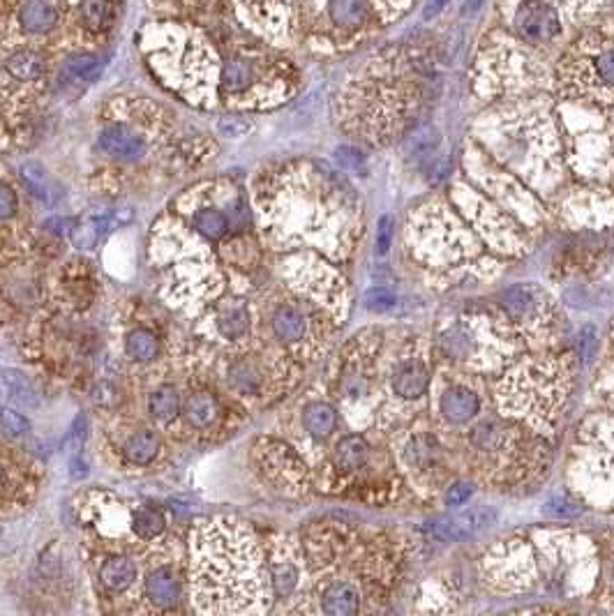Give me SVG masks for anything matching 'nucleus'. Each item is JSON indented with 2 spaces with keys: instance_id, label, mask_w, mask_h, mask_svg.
<instances>
[{
  "instance_id": "obj_1",
  "label": "nucleus",
  "mask_w": 614,
  "mask_h": 616,
  "mask_svg": "<svg viewBox=\"0 0 614 616\" xmlns=\"http://www.w3.org/2000/svg\"><path fill=\"white\" fill-rule=\"evenodd\" d=\"M430 42H400L381 49L354 72L340 93L344 130L372 146L409 134L428 102L434 70Z\"/></svg>"
},
{
  "instance_id": "obj_2",
  "label": "nucleus",
  "mask_w": 614,
  "mask_h": 616,
  "mask_svg": "<svg viewBox=\"0 0 614 616\" xmlns=\"http://www.w3.org/2000/svg\"><path fill=\"white\" fill-rule=\"evenodd\" d=\"M474 141L515 178L550 190L564 169V141L548 93L499 100L476 120Z\"/></svg>"
},
{
  "instance_id": "obj_3",
  "label": "nucleus",
  "mask_w": 614,
  "mask_h": 616,
  "mask_svg": "<svg viewBox=\"0 0 614 616\" xmlns=\"http://www.w3.org/2000/svg\"><path fill=\"white\" fill-rule=\"evenodd\" d=\"M268 575L250 533L227 520L206 522L194 533L192 587L204 612H259L268 598Z\"/></svg>"
},
{
  "instance_id": "obj_4",
  "label": "nucleus",
  "mask_w": 614,
  "mask_h": 616,
  "mask_svg": "<svg viewBox=\"0 0 614 616\" xmlns=\"http://www.w3.org/2000/svg\"><path fill=\"white\" fill-rule=\"evenodd\" d=\"M471 88L490 102L552 93L554 58L499 26L483 37L476 51L471 63Z\"/></svg>"
},
{
  "instance_id": "obj_5",
  "label": "nucleus",
  "mask_w": 614,
  "mask_h": 616,
  "mask_svg": "<svg viewBox=\"0 0 614 616\" xmlns=\"http://www.w3.org/2000/svg\"><path fill=\"white\" fill-rule=\"evenodd\" d=\"M416 0H303L307 42L328 51H351L400 21Z\"/></svg>"
},
{
  "instance_id": "obj_6",
  "label": "nucleus",
  "mask_w": 614,
  "mask_h": 616,
  "mask_svg": "<svg viewBox=\"0 0 614 616\" xmlns=\"http://www.w3.org/2000/svg\"><path fill=\"white\" fill-rule=\"evenodd\" d=\"M608 0H499L501 28L557 60L582 28L601 19Z\"/></svg>"
},
{
  "instance_id": "obj_7",
  "label": "nucleus",
  "mask_w": 614,
  "mask_h": 616,
  "mask_svg": "<svg viewBox=\"0 0 614 616\" xmlns=\"http://www.w3.org/2000/svg\"><path fill=\"white\" fill-rule=\"evenodd\" d=\"M568 395V372L561 360H524L497 388L499 409L531 430L550 432L561 416Z\"/></svg>"
},
{
  "instance_id": "obj_8",
  "label": "nucleus",
  "mask_w": 614,
  "mask_h": 616,
  "mask_svg": "<svg viewBox=\"0 0 614 616\" xmlns=\"http://www.w3.org/2000/svg\"><path fill=\"white\" fill-rule=\"evenodd\" d=\"M554 109L564 141V157L584 176H610L614 171V123L610 111L568 100H559Z\"/></svg>"
},
{
  "instance_id": "obj_9",
  "label": "nucleus",
  "mask_w": 614,
  "mask_h": 616,
  "mask_svg": "<svg viewBox=\"0 0 614 616\" xmlns=\"http://www.w3.org/2000/svg\"><path fill=\"white\" fill-rule=\"evenodd\" d=\"M439 351L451 363L467 370H497L515 353V342L506 328L492 317H462L439 335Z\"/></svg>"
},
{
  "instance_id": "obj_10",
  "label": "nucleus",
  "mask_w": 614,
  "mask_h": 616,
  "mask_svg": "<svg viewBox=\"0 0 614 616\" xmlns=\"http://www.w3.org/2000/svg\"><path fill=\"white\" fill-rule=\"evenodd\" d=\"M409 243L416 257L428 266H453L474 257L478 250L471 231L451 208L441 204L418 208V213L409 217Z\"/></svg>"
},
{
  "instance_id": "obj_11",
  "label": "nucleus",
  "mask_w": 614,
  "mask_h": 616,
  "mask_svg": "<svg viewBox=\"0 0 614 616\" xmlns=\"http://www.w3.org/2000/svg\"><path fill=\"white\" fill-rule=\"evenodd\" d=\"M575 478H580L584 487L580 490L587 494L594 492L596 483L601 485L596 492L598 501H605V494H610V503L614 501V423H601L594 420L582 439L575 446ZM594 499V501H596Z\"/></svg>"
},
{
  "instance_id": "obj_12",
  "label": "nucleus",
  "mask_w": 614,
  "mask_h": 616,
  "mask_svg": "<svg viewBox=\"0 0 614 616\" xmlns=\"http://www.w3.org/2000/svg\"><path fill=\"white\" fill-rule=\"evenodd\" d=\"M453 204H458L464 215L469 217L476 229L483 231V236L494 250L504 252H522L524 250V234L520 227H515L511 217L497 213V208L488 206V197H481V190L474 183H455L453 187Z\"/></svg>"
},
{
  "instance_id": "obj_13",
  "label": "nucleus",
  "mask_w": 614,
  "mask_h": 616,
  "mask_svg": "<svg viewBox=\"0 0 614 616\" xmlns=\"http://www.w3.org/2000/svg\"><path fill=\"white\" fill-rule=\"evenodd\" d=\"M241 17L271 44H289L301 28L303 0H236Z\"/></svg>"
},
{
  "instance_id": "obj_14",
  "label": "nucleus",
  "mask_w": 614,
  "mask_h": 616,
  "mask_svg": "<svg viewBox=\"0 0 614 616\" xmlns=\"http://www.w3.org/2000/svg\"><path fill=\"white\" fill-rule=\"evenodd\" d=\"M506 319L518 323L531 337L545 335L552 326V300L536 284H513L499 294Z\"/></svg>"
},
{
  "instance_id": "obj_15",
  "label": "nucleus",
  "mask_w": 614,
  "mask_h": 616,
  "mask_svg": "<svg viewBox=\"0 0 614 616\" xmlns=\"http://www.w3.org/2000/svg\"><path fill=\"white\" fill-rule=\"evenodd\" d=\"M494 522H497V510L490 506H478L467 510V513L434 517L425 524V531L439 543H460V540L474 538L476 533L490 529Z\"/></svg>"
},
{
  "instance_id": "obj_16",
  "label": "nucleus",
  "mask_w": 614,
  "mask_h": 616,
  "mask_svg": "<svg viewBox=\"0 0 614 616\" xmlns=\"http://www.w3.org/2000/svg\"><path fill=\"white\" fill-rule=\"evenodd\" d=\"M97 144L104 153L116 157L121 162H137L146 155V139L141 137L137 130H132L130 125L123 123H111L104 125L97 137Z\"/></svg>"
},
{
  "instance_id": "obj_17",
  "label": "nucleus",
  "mask_w": 614,
  "mask_h": 616,
  "mask_svg": "<svg viewBox=\"0 0 614 616\" xmlns=\"http://www.w3.org/2000/svg\"><path fill=\"white\" fill-rule=\"evenodd\" d=\"M391 388L400 400H421L430 388V365L425 363V358H402L393 370Z\"/></svg>"
},
{
  "instance_id": "obj_18",
  "label": "nucleus",
  "mask_w": 614,
  "mask_h": 616,
  "mask_svg": "<svg viewBox=\"0 0 614 616\" xmlns=\"http://www.w3.org/2000/svg\"><path fill=\"white\" fill-rule=\"evenodd\" d=\"M471 446L476 450H481V453H504L513 446L515 441H518V432L513 430L511 425L506 423V420H497V418H488L481 420L474 430H471Z\"/></svg>"
},
{
  "instance_id": "obj_19",
  "label": "nucleus",
  "mask_w": 614,
  "mask_h": 616,
  "mask_svg": "<svg viewBox=\"0 0 614 616\" xmlns=\"http://www.w3.org/2000/svg\"><path fill=\"white\" fill-rule=\"evenodd\" d=\"M439 407L448 423L462 425L476 416L478 409H481V400H478V395L471 388L453 383V386H448L444 393H441Z\"/></svg>"
},
{
  "instance_id": "obj_20",
  "label": "nucleus",
  "mask_w": 614,
  "mask_h": 616,
  "mask_svg": "<svg viewBox=\"0 0 614 616\" xmlns=\"http://www.w3.org/2000/svg\"><path fill=\"white\" fill-rule=\"evenodd\" d=\"M271 328L282 344H298L307 337L310 321H307V314L301 307L294 303H284L273 312Z\"/></svg>"
},
{
  "instance_id": "obj_21",
  "label": "nucleus",
  "mask_w": 614,
  "mask_h": 616,
  "mask_svg": "<svg viewBox=\"0 0 614 616\" xmlns=\"http://www.w3.org/2000/svg\"><path fill=\"white\" fill-rule=\"evenodd\" d=\"M144 593L148 603L167 610V607H174L181 600V580L171 568H157L153 573H148Z\"/></svg>"
},
{
  "instance_id": "obj_22",
  "label": "nucleus",
  "mask_w": 614,
  "mask_h": 616,
  "mask_svg": "<svg viewBox=\"0 0 614 616\" xmlns=\"http://www.w3.org/2000/svg\"><path fill=\"white\" fill-rule=\"evenodd\" d=\"M19 26L28 35H49L58 24V12L49 0H24L17 12Z\"/></svg>"
},
{
  "instance_id": "obj_23",
  "label": "nucleus",
  "mask_w": 614,
  "mask_h": 616,
  "mask_svg": "<svg viewBox=\"0 0 614 616\" xmlns=\"http://www.w3.org/2000/svg\"><path fill=\"white\" fill-rule=\"evenodd\" d=\"M361 610V593L349 582H333L321 593V612L333 616H351Z\"/></svg>"
},
{
  "instance_id": "obj_24",
  "label": "nucleus",
  "mask_w": 614,
  "mask_h": 616,
  "mask_svg": "<svg viewBox=\"0 0 614 616\" xmlns=\"http://www.w3.org/2000/svg\"><path fill=\"white\" fill-rule=\"evenodd\" d=\"M5 72L12 79L31 84V81L42 79V74L47 72V60L35 49H17L5 58Z\"/></svg>"
},
{
  "instance_id": "obj_25",
  "label": "nucleus",
  "mask_w": 614,
  "mask_h": 616,
  "mask_svg": "<svg viewBox=\"0 0 614 616\" xmlns=\"http://www.w3.org/2000/svg\"><path fill=\"white\" fill-rule=\"evenodd\" d=\"M441 460V446L432 434H414L404 446V462L409 469H434Z\"/></svg>"
},
{
  "instance_id": "obj_26",
  "label": "nucleus",
  "mask_w": 614,
  "mask_h": 616,
  "mask_svg": "<svg viewBox=\"0 0 614 616\" xmlns=\"http://www.w3.org/2000/svg\"><path fill=\"white\" fill-rule=\"evenodd\" d=\"M139 568L130 557H114L104 563L100 570V580L102 587L111 593H123L127 591L137 580Z\"/></svg>"
},
{
  "instance_id": "obj_27",
  "label": "nucleus",
  "mask_w": 614,
  "mask_h": 616,
  "mask_svg": "<svg viewBox=\"0 0 614 616\" xmlns=\"http://www.w3.org/2000/svg\"><path fill=\"white\" fill-rule=\"evenodd\" d=\"M303 427L312 439H328L338 427V411L326 402H312L303 409Z\"/></svg>"
},
{
  "instance_id": "obj_28",
  "label": "nucleus",
  "mask_w": 614,
  "mask_h": 616,
  "mask_svg": "<svg viewBox=\"0 0 614 616\" xmlns=\"http://www.w3.org/2000/svg\"><path fill=\"white\" fill-rule=\"evenodd\" d=\"M192 224H194V229H197V234L204 240H211V243L227 238V234L231 231V220H229L227 210L215 208V206L194 210Z\"/></svg>"
},
{
  "instance_id": "obj_29",
  "label": "nucleus",
  "mask_w": 614,
  "mask_h": 616,
  "mask_svg": "<svg viewBox=\"0 0 614 616\" xmlns=\"http://www.w3.org/2000/svg\"><path fill=\"white\" fill-rule=\"evenodd\" d=\"M102 70L104 58L100 54H91V51L67 56L63 63V77L67 81H77V84H91V81L100 77Z\"/></svg>"
},
{
  "instance_id": "obj_30",
  "label": "nucleus",
  "mask_w": 614,
  "mask_h": 616,
  "mask_svg": "<svg viewBox=\"0 0 614 616\" xmlns=\"http://www.w3.org/2000/svg\"><path fill=\"white\" fill-rule=\"evenodd\" d=\"M217 413H220V404H217L211 393H204V390H197V393L187 395V400L183 404L185 420L192 427H197V430H204V427L213 425Z\"/></svg>"
},
{
  "instance_id": "obj_31",
  "label": "nucleus",
  "mask_w": 614,
  "mask_h": 616,
  "mask_svg": "<svg viewBox=\"0 0 614 616\" xmlns=\"http://www.w3.org/2000/svg\"><path fill=\"white\" fill-rule=\"evenodd\" d=\"M370 457V446L361 434H349L344 437L338 446H335V467L342 471H356L361 469Z\"/></svg>"
},
{
  "instance_id": "obj_32",
  "label": "nucleus",
  "mask_w": 614,
  "mask_h": 616,
  "mask_svg": "<svg viewBox=\"0 0 614 616\" xmlns=\"http://www.w3.org/2000/svg\"><path fill=\"white\" fill-rule=\"evenodd\" d=\"M125 351L127 356L137 363H148L160 356V340L146 328H134L125 337Z\"/></svg>"
},
{
  "instance_id": "obj_33",
  "label": "nucleus",
  "mask_w": 614,
  "mask_h": 616,
  "mask_svg": "<svg viewBox=\"0 0 614 616\" xmlns=\"http://www.w3.org/2000/svg\"><path fill=\"white\" fill-rule=\"evenodd\" d=\"M148 411L160 423H171L181 411V397L174 386H160L148 397Z\"/></svg>"
},
{
  "instance_id": "obj_34",
  "label": "nucleus",
  "mask_w": 614,
  "mask_h": 616,
  "mask_svg": "<svg viewBox=\"0 0 614 616\" xmlns=\"http://www.w3.org/2000/svg\"><path fill=\"white\" fill-rule=\"evenodd\" d=\"M125 460L132 464H148L160 453V439L153 432H137L125 441Z\"/></svg>"
},
{
  "instance_id": "obj_35",
  "label": "nucleus",
  "mask_w": 614,
  "mask_h": 616,
  "mask_svg": "<svg viewBox=\"0 0 614 616\" xmlns=\"http://www.w3.org/2000/svg\"><path fill=\"white\" fill-rule=\"evenodd\" d=\"M229 386L241 395H257L261 388V372L250 360H238L227 372Z\"/></svg>"
},
{
  "instance_id": "obj_36",
  "label": "nucleus",
  "mask_w": 614,
  "mask_h": 616,
  "mask_svg": "<svg viewBox=\"0 0 614 616\" xmlns=\"http://www.w3.org/2000/svg\"><path fill=\"white\" fill-rule=\"evenodd\" d=\"M167 527V520L157 508H139L132 513V531L137 533L141 540L157 538Z\"/></svg>"
},
{
  "instance_id": "obj_37",
  "label": "nucleus",
  "mask_w": 614,
  "mask_h": 616,
  "mask_svg": "<svg viewBox=\"0 0 614 616\" xmlns=\"http://www.w3.org/2000/svg\"><path fill=\"white\" fill-rule=\"evenodd\" d=\"M79 19L86 30L100 33L109 24V0H79Z\"/></svg>"
},
{
  "instance_id": "obj_38",
  "label": "nucleus",
  "mask_w": 614,
  "mask_h": 616,
  "mask_svg": "<svg viewBox=\"0 0 614 616\" xmlns=\"http://www.w3.org/2000/svg\"><path fill=\"white\" fill-rule=\"evenodd\" d=\"M21 180H24V185L28 187V192L37 197L40 201H51V180L47 176V171H44L37 162H26L24 167H21Z\"/></svg>"
},
{
  "instance_id": "obj_39",
  "label": "nucleus",
  "mask_w": 614,
  "mask_h": 616,
  "mask_svg": "<svg viewBox=\"0 0 614 616\" xmlns=\"http://www.w3.org/2000/svg\"><path fill=\"white\" fill-rule=\"evenodd\" d=\"M271 587L277 598H289L298 587V568L291 561H277L271 570Z\"/></svg>"
},
{
  "instance_id": "obj_40",
  "label": "nucleus",
  "mask_w": 614,
  "mask_h": 616,
  "mask_svg": "<svg viewBox=\"0 0 614 616\" xmlns=\"http://www.w3.org/2000/svg\"><path fill=\"white\" fill-rule=\"evenodd\" d=\"M217 328H220V333L227 337V340H238V337H243L247 328H250V312H247L243 305L231 307V310L220 314Z\"/></svg>"
},
{
  "instance_id": "obj_41",
  "label": "nucleus",
  "mask_w": 614,
  "mask_h": 616,
  "mask_svg": "<svg viewBox=\"0 0 614 616\" xmlns=\"http://www.w3.org/2000/svg\"><path fill=\"white\" fill-rule=\"evenodd\" d=\"M5 383H7V388H10L14 400L26 404V407H35L37 390L26 374H21L17 370H5Z\"/></svg>"
},
{
  "instance_id": "obj_42",
  "label": "nucleus",
  "mask_w": 614,
  "mask_h": 616,
  "mask_svg": "<svg viewBox=\"0 0 614 616\" xmlns=\"http://www.w3.org/2000/svg\"><path fill=\"white\" fill-rule=\"evenodd\" d=\"M404 139H407V153L411 157L430 155L432 150L437 148V141H439V137L434 134L432 127H421V130L409 132Z\"/></svg>"
},
{
  "instance_id": "obj_43",
  "label": "nucleus",
  "mask_w": 614,
  "mask_h": 616,
  "mask_svg": "<svg viewBox=\"0 0 614 616\" xmlns=\"http://www.w3.org/2000/svg\"><path fill=\"white\" fill-rule=\"evenodd\" d=\"M0 430H3L7 437L19 439L31 432V423H28V418L24 416V413L14 411L10 407H0Z\"/></svg>"
},
{
  "instance_id": "obj_44",
  "label": "nucleus",
  "mask_w": 614,
  "mask_h": 616,
  "mask_svg": "<svg viewBox=\"0 0 614 616\" xmlns=\"http://www.w3.org/2000/svg\"><path fill=\"white\" fill-rule=\"evenodd\" d=\"M395 303H398V296L386 287H374L368 289V294H365V307L372 312H388L393 310Z\"/></svg>"
},
{
  "instance_id": "obj_45",
  "label": "nucleus",
  "mask_w": 614,
  "mask_h": 616,
  "mask_svg": "<svg viewBox=\"0 0 614 616\" xmlns=\"http://www.w3.org/2000/svg\"><path fill=\"white\" fill-rule=\"evenodd\" d=\"M545 510H548L550 515H554V517H575V515H580L582 513V506L578 501H573V499H568V497H564V494H561V497H552L548 503H545Z\"/></svg>"
},
{
  "instance_id": "obj_46",
  "label": "nucleus",
  "mask_w": 614,
  "mask_h": 616,
  "mask_svg": "<svg viewBox=\"0 0 614 616\" xmlns=\"http://www.w3.org/2000/svg\"><path fill=\"white\" fill-rule=\"evenodd\" d=\"M596 328L594 326H584L578 335V356L582 363H589L591 358L596 356Z\"/></svg>"
},
{
  "instance_id": "obj_47",
  "label": "nucleus",
  "mask_w": 614,
  "mask_h": 616,
  "mask_svg": "<svg viewBox=\"0 0 614 616\" xmlns=\"http://www.w3.org/2000/svg\"><path fill=\"white\" fill-rule=\"evenodd\" d=\"M217 130H220V134H224V137L236 139L243 137V134L250 130V123L241 116H224L220 123H217Z\"/></svg>"
},
{
  "instance_id": "obj_48",
  "label": "nucleus",
  "mask_w": 614,
  "mask_h": 616,
  "mask_svg": "<svg viewBox=\"0 0 614 616\" xmlns=\"http://www.w3.org/2000/svg\"><path fill=\"white\" fill-rule=\"evenodd\" d=\"M17 208H19L17 194H14L10 185L0 183V220H10V217H14V213H17Z\"/></svg>"
},
{
  "instance_id": "obj_49",
  "label": "nucleus",
  "mask_w": 614,
  "mask_h": 616,
  "mask_svg": "<svg viewBox=\"0 0 614 616\" xmlns=\"http://www.w3.org/2000/svg\"><path fill=\"white\" fill-rule=\"evenodd\" d=\"M471 494H474V485L471 483H464V480H460V483H455L451 490H448L446 494V503L451 508H460L464 506L471 499Z\"/></svg>"
},
{
  "instance_id": "obj_50",
  "label": "nucleus",
  "mask_w": 614,
  "mask_h": 616,
  "mask_svg": "<svg viewBox=\"0 0 614 616\" xmlns=\"http://www.w3.org/2000/svg\"><path fill=\"white\" fill-rule=\"evenodd\" d=\"M393 245V217L386 215L379 220V229H377V252L386 254L388 247Z\"/></svg>"
},
{
  "instance_id": "obj_51",
  "label": "nucleus",
  "mask_w": 614,
  "mask_h": 616,
  "mask_svg": "<svg viewBox=\"0 0 614 616\" xmlns=\"http://www.w3.org/2000/svg\"><path fill=\"white\" fill-rule=\"evenodd\" d=\"M335 157H338V162L342 164L344 169L356 171V169L363 167V155L358 153L356 148H340L338 153H335Z\"/></svg>"
},
{
  "instance_id": "obj_52",
  "label": "nucleus",
  "mask_w": 614,
  "mask_h": 616,
  "mask_svg": "<svg viewBox=\"0 0 614 616\" xmlns=\"http://www.w3.org/2000/svg\"><path fill=\"white\" fill-rule=\"evenodd\" d=\"M95 402L102 404V407H114L118 402V393L111 383H102V386L95 388Z\"/></svg>"
},
{
  "instance_id": "obj_53",
  "label": "nucleus",
  "mask_w": 614,
  "mask_h": 616,
  "mask_svg": "<svg viewBox=\"0 0 614 616\" xmlns=\"http://www.w3.org/2000/svg\"><path fill=\"white\" fill-rule=\"evenodd\" d=\"M0 480H3V473H0Z\"/></svg>"
}]
</instances>
